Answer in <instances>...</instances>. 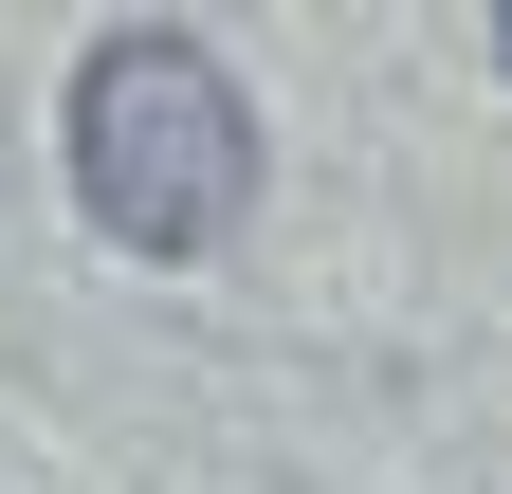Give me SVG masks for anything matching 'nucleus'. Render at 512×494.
I'll return each mask as SVG.
<instances>
[{"instance_id":"obj_1","label":"nucleus","mask_w":512,"mask_h":494,"mask_svg":"<svg viewBox=\"0 0 512 494\" xmlns=\"http://www.w3.org/2000/svg\"><path fill=\"white\" fill-rule=\"evenodd\" d=\"M55 147H74V220L110 257H220L256 202V110L202 19H110L55 92Z\"/></svg>"},{"instance_id":"obj_2","label":"nucleus","mask_w":512,"mask_h":494,"mask_svg":"<svg viewBox=\"0 0 512 494\" xmlns=\"http://www.w3.org/2000/svg\"><path fill=\"white\" fill-rule=\"evenodd\" d=\"M476 37H494V74H512V0H494V19H476Z\"/></svg>"}]
</instances>
